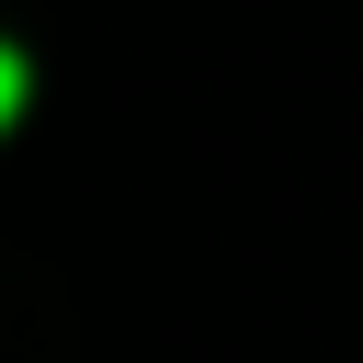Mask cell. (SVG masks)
Returning a JSON list of instances; mask_svg holds the SVG:
<instances>
[{
  "mask_svg": "<svg viewBox=\"0 0 363 363\" xmlns=\"http://www.w3.org/2000/svg\"><path fill=\"white\" fill-rule=\"evenodd\" d=\"M11 113H23V57L0 45V125H11Z\"/></svg>",
  "mask_w": 363,
  "mask_h": 363,
  "instance_id": "obj_1",
  "label": "cell"
}]
</instances>
